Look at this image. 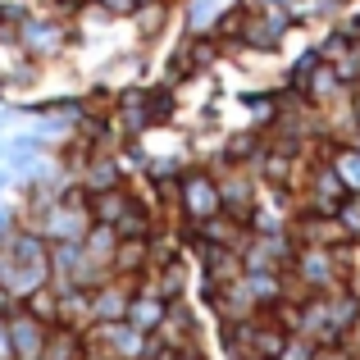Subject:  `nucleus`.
Returning <instances> with one entry per match:
<instances>
[{"label":"nucleus","mask_w":360,"mask_h":360,"mask_svg":"<svg viewBox=\"0 0 360 360\" xmlns=\"http://www.w3.org/2000/svg\"><path fill=\"white\" fill-rule=\"evenodd\" d=\"M146 269H150V238H119V251H115V264H110V274L141 278Z\"/></svg>","instance_id":"9d476101"},{"label":"nucleus","mask_w":360,"mask_h":360,"mask_svg":"<svg viewBox=\"0 0 360 360\" xmlns=\"http://www.w3.org/2000/svg\"><path fill=\"white\" fill-rule=\"evenodd\" d=\"M9 187H14V169H9V165H0V196H5Z\"/></svg>","instance_id":"f3484780"},{"label":"nucleus","mask_w":360,"mask_h":360,"mask_svg":"<svg viewBox=\"0 0 360 360\" xmlns=\"http://www.w3.org/2000/svg\"><path fill=\"white\" fill-rule=\"evenodd\" d=\"M46 5H51L55 14H78V9H87L91 0H46Z\"/></svg>","instance_id":"2eb2a0df"},{"label":"nucleus","mask_w":360,"mask_h":360,"mask_svg":"<svg viewBox=\"0 0 360 360\" xmlns=\"http://www.w3.org/2000/svg\"><path fill=\"white\" fill-rule=\"evenodd\" d=\"M55 292H60V315H55V319L87 333V328H91V288H82V283H64V288H55Z\"/></svg>","instance_id":"6e6552de"},{"label":"nucleus","mask_w":360,"mask_h":360,"mask_svg":"<svg viewBox=\"0 0 360 360\" xmlns=\"http://www.w3.org/2000/svg\"><path fill=\"white\" fill-rule=\"evenodd\" d=\"M165 310H169V301L160 297V292L150 288L146 278H141L137 292H132V301H128V315H123V319H128L132 328H141V333H155L160 319H165Z\"/></svg>","instance_id":"423d86ee"},{"label":"nucleus","mask_w":360,"mask_h":360,"mask_svg":"<svg viewBox=\"0 0 360 360\" xmlns=\"http://www.w3.org/2000/svg\"><path fill=\"white\" fill-rule=\"evenodd\" d=\"M91 5L101 9V14H115V18H132L146 0H91Z\"/></svg>","instance_id":"4468645a"},{"label":"nucleus","mask_w":360,"mask_h":360,"mask_svg":"<svg viewBox=\"0 0 360 360\" xmlns=\"http://www.w3.org/2000/svg\"><path fill=\"white\" fill-rule=\"evenodd\" d=\"M141 278H128V274H105V278L91 288V324H115V319L128 315V301L137 292Z\"/></svg>","instance_id":"7ed1b4c3"},{"label":"nucleus","mask_w":360,"mask_h":360,"mask_svg":"<svg viewBox=\"0 0 360 360\" xmlns=\"http://www.w3.org/2000/svg\"><path fill=\"white\" fill-rule=\"evenodd\" d=\"M0 360H14V347H9V315H0Z\"/></svg>","instance_id":"dca6fc26"},{"label":"nucleus","mask_w":360,"mask_h":360,"mask_svg":"<svg viewBox=\"0 0 360 360\" xmlns=\"http://www.w3.org/2000/svg\"><path fill=\"white\" fill-rule=\"evenodd\" d=\"M69 27H64V18H51V14H32L27 9L23 23H18V51L27 55V60H51V55H60L64 46H69Z\"/></svg>","instance_id":"f03ea898"},{"label":"nucleus","mask_w":360,"mask_h":360,"mask_svg":"<svg viewBox=\"0 0 360 360\" xmlns=\"http://www.w3.org/2000/svg\"><path fill=\"white\" fill-rule=\"evenodd\" d=\"M137 201H141V192H132L128 183L105 187V192L91 196V219H101V224H119V219H123V214H128Z\"/></svg>","instance_id":"1a4fd4ad"},{"label":"nucleus","mask_w":360,"mask_h":360,"mask_svg":"<svg viewBox=\"0 0 360 360\" xmlns=\"http://www.w3.org/2000/svg\"><path fill=\"white\" fill-rule=\"evenodd\" d=\"M82 251H87L101 269H110V264H115V251H119V229H115V224L91 219V229L82 233Z\"/></svg>","instance_id":"9b49d317"},{"label":"nucleus","mask_w":360,"mask_h":360,"mask_svg":"<svg viewBox=\"0 0 360 360\" xmlns=\"http://www.w3.org/2000/svg\"><path fill=\"white\" fill-rule=\"evenodd\" d=\"M160 5H178V0H160Z\"/></svg>","instance_id":"6ab92c4d"},{"label":"nucleus","mask_w":360,"mask_h":360,"mask_svg":"<svg viewBox=\"0 0 360 360\" xmlns=\"http://www.w3.org/2000/svg\"><path fill=\"white\" fill-rule=\"evenodd\" d=\"M27 310H32V315H41V319H51L55 324V315H60V292H55V283H46V288H37L32 297L23 301Z\"/></svg>","instance_id":"ddd939ff"},{"label":"nucleus","mask_w":360,"mask_h":360,"mask_svg":"<svg viewBox=\"0 0 360 360\" xmlns=\"http://www.w3.org/2000/svg\"><path fill=\"white\" fill-rule=\"evenodd\" d=\"M46 328H51V319H41L27 306H18L14 315H9V347H14V360H41Z\"/></svg>","instance_id":"39448f33"},{"label":"nucleus","mask_w":360,"mask_h":360,"mask_svg":"<svg viewBox=\"0 0 360 360\" xmlns=\"http://www.w3.org/2000/svg\"><path fill=\"white\" fill-rule=\"evenodd\" d=\"M82 352H87V338H82V328L60 324V319H55V324L46 328L41 360H82Z\"/></svg>","instance_id":"0eeeda50"},{"label":"nucleus","mask_w":360,"mask_h":360,"mask_svg":"<svg viewBox=\"0 0 360 360\" xmlns=\"http://www.w3.org/2000/svg\"><path fill=\"white\" fill-rule=\"evenodd\" d=\"M174 210H178V224H196V219H210V214L224 210L214 169H183L178 174V205Z\"/></svg>","instance_id":"f257e3e1"},{"label":"nucleus","mask_w":360,"mask_h":360,"mask_svg":"<svg viewBox=\"0 0 360 360\" xmlns=\"http://www.w3.org/2000/svg\"><path fill=\"white\" fill-rule=\"evenodd\" d=\"M328 165H333V174L342 178L347 192H360V146L356 141H338V146L328 150Z\"/></svg>","instance_id":"f8f14e48"},{"label":"nucleus","mask_w":360,"mask_h":360,"mask_svg":"<svg viewBox=\"0 0 360 360\" xmlns=\"http://www.w3.org/2000/svg\"><path fill=\"white\" fill-rule=\"evenodd\" d=\"M229 360H260V356H229Z\"/></svg>","instance_id":"a211bd4d"},{"label":"nucleus","mask_w":360,"mask_h":360,"mask_svg":"<svg viewBox=\"0 0 360 360\" xmlns=\"http://www.w3.org/2000/svg\"><path fill=\"white\" fill-rule=\"evenodd\" d=\"M46 283H51V260L32 264V260H14V255L0 251V288L14 301H27L37 288H46Z\"/></svg>","instance_id":"20e7f679"}]
</instances>
